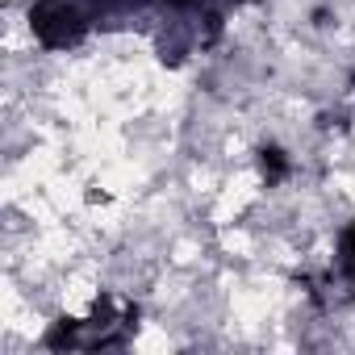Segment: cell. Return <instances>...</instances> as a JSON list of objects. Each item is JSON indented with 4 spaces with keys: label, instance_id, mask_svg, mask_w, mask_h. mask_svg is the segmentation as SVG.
I'll list each match as a JSON object with an SVG mask.
<instances>
[{
    "label": "cell",
    "instance_id": "cell-4",
    "mask_svg": "<svg viewBox=\"0 0 355 355\" xmlns=\"http://www.w3.org/2000/svg\"><path fill=\"white\" fill-rule=\"evenodd\" d=\"M338 268L347 280H355V222L343 230V243H338Z\"/></svg>",
    "mask_w": 355,
    "mask_h": 355
},
{
    "label": "cell",
    "instance_id": "cell-2",
    "mask_svg": "<svg viewBox=\"0 0 355 355\" xmlns=\"http://www.w3.org/2000/svg\"><path fill=\"white\" fill-rule=\"evenodd\" d=\"M84 322H71V318H63V322H55L51 330H46V347L51 351H63V347H84Z\"/></svg>",
    "mask_w": 355,
    "mask_h": 355
},
{
    "label": "cell",
    "instance_id": "cell-1",
    "mask_svg": "<svg viewBox=\"0 0 355 355\" xmlns=\"http://www.w3.org/2000/svg\"><path fill=\"white\" fill-rule=\"evenodd\" d=\"M30 26H34L38 42L51 46V51H67V46H76V42L84 38V30H88V21H84L71 5H63V0H42V5H34Z\"/></svg>",
    "mask_w": 355,
    "mask_h": 355
},
{
    "label": "cell",
    "instance_id": "cell-3",
    "mask_svg": "<svg viewBox=\"0 0 355 355\" xmlns=\"http://www.w3.org/2000/svg\"><path fill=\"white\" fill-rule=\"evenodd\" d=\"M259 171H263V180H268V184H280L284 175H288V159H284V150H280V146H263V150H259Z\"/></svg>",
    "mask_w": 355,
    "mask_h": 355
}]
</instances>
